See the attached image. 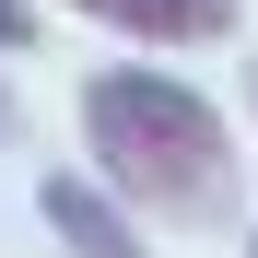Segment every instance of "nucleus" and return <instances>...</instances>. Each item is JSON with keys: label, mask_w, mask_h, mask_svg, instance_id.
<instances>
[{"label": "nucleus", "mask_w": 258, "mask_h": 258, "mask_svg": "<svg viewBox=\"0 0 258 258\" xmlns=\"http://www.w3.org/2000/svg\"><path fill=\"white\" fill-rule=\"evenodd\" d=\"M82 141H94L117 200H153V211H211L223 176H235L223 117L164 71H94L82 82Z\"/></svg>", "instance_id": "nucleus-1"}, {"label": "nucleus", "mask_w": 258, "mask_h": 258, "mask_svg": "<svg viewBox=\"0 0 258 258\" xmlns=\"http://www.w3.org/2000/svg\"><path fill=\"white\" fill-rule=\"evenodd\" d=\"M71 12L141 35V47H211V35H235V0H71Z\"/></svg>", "instance_id": "nucleus-2"}, {"label": "nucleus", "mask_w": 258, "mask_h": 258, "mask_svg": "<svg viewBox=\"0 0 258 258\" xmlns=\"http://www.w3.org/2000/svg\"><path fill=\"white\" fill-rule=\"evenodd\" d=\"M47 223H59V246H71V258H141V246H129V223H117L82 176H47Z\"/></svg>", "instance_id": "nucleus-3"}, {"label": "nucleus", "mask_w": 258, "mask_h": 258, "mask_svg": "<svg viewBox=\"0 0 258 258\" xmlns=\"http://www.w3.org/2000/svg\"><path fill=\"white\" fill-rule=\"evenodd\" d=\"M35 35V0H0V47H24Z\"/></svg>", "instance_id": "nucleus-4"}, {"label": "nucleus", "mask_w": 258, "mask_h": 258, "mask_svg": "<svg viewBox=\"0 0 258 258\" xmlns=\"http://www.w3.org/2000/svg\"><path fill=\"white\" fill-rule=\"evenodd\" d=\"M0 129H12V106H0Z\"/></svg>", "instance_id": "nucleus-5"}, {"label": "nucleus", "mask_w": 258, "mask_h": 258, "mask_svg": "<svg viewBox=\"0 0 258 258\" xmlns=\"http://www.w3.org/2000/svg\"><path fill=\"white\" fill-rule=\"evenodd\" d=\"M246 258H258V246H246Z\"/></svg>", "instance_id": "nucleus-6"}]
</instances>
